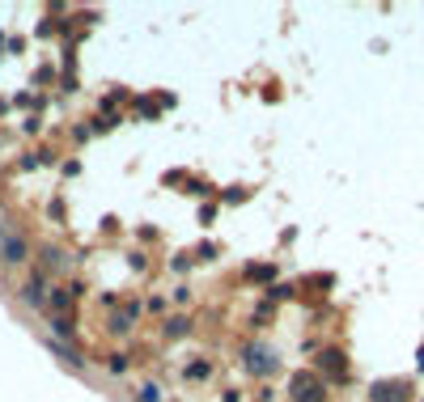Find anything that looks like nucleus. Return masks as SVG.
Wrapping results in <instances>:
<instances>
[{
    "label": "nucleus",
    "mask_w": 424,
    "mask_h": 402,
    "mask_svg": "<svg viewBox=\"0 0 424 402\" xmlns=\"http://www.w3.org/2000/svg\"><path fill=\"white\" fill-rule=\"evenodd\" d=\"M289 398L293 402H327V382L310 369H297L289 377Z\"/></svg>",
    "instance_id": "f257e3e1"
},
{
    "label": "nucleus",
    "mask_w": 424,
    "mask_h": 402,
    "mask_svg": "<svg viewBox=\"0 0 424 402\" xmlns=\"http://www.w3.org/2000/svg\"><path fill=\"white\" fill-rule=\"evenodd\" d=\"M242 365H246L251 377H272V373L280 369V356H276V348H268V343H246V348H242Z\"/></svg>",
    "instance_id": "f03ea898"
},
{
    "label": "nucleus",
    "mask_w": 424,
    "mask_h": 402,
    "mask_svg": "<svg viewBox=\"0 0 424 402\" xmlns=\"http://www.w3.org/2000/svg\"><path fill=\"white\" fill-rule=\"evenodd\" d=\"M0 263H4V267H21V263H30V237L8 229L4 242H0Z\"/></svg>",
    "instance_id": "7ed1b4c3"
},
{
    "label": "nucleus",
    "mask_w": 424,
    "mask_h": 402,
    "mask_svg": "<svg viewBox=\"0 0 424 402\" xmlns=\"http://www.w3.org/2000/svg\"><path fill=\"white\" fill-rule=\"evenodd\" d=\"M319 377H323V382H327V377H331V382H348V356H344L340 348H327V352L319 356Z\"/></svg>",
    "instance_id": "20e7f679"
},
{
    "label": "nucleus",
    "mask_w": 424,
    "mask_h": 402,
    "mask_svg": "<svg viewBox=\"0 0 424 402\" xmlns=\"http://www.w3.org/2000/svg\"><path fill=\"white\" fill-rule=\"evenodd\" d=\"M76 297H81V284H59V288H51L47 309H55V318H68L76 309Z\"/></svg>",
    "instance_id": "39448f33"
},
{
    "label": "nucleus",
    "mask_w": 424,
    "mask_h": 402,
    "mask_svg": "<svg viewBox=\"0 0 424 402\" xmlns=\"http://www.w3.org/2000/svg\"><path fill=\"white\" fill-rule=\"evenodd\" d=\"M408 394H412L408 382H374L369 402H408Z\"/></svg>",
    "instance_id": "423d86ee"
},
{
    "label": "nucleus",
    "mask_w": 424,
    "mask_h": 402,
    "mask_svg": "<svg viewBox=\"0 0 424 402\" xmlns=\"http://www.w3.org/2000/svg\"><path fill=\"white\" fill-rule=\"evenodd\" d=\"M21 305L25 309H47V280L42 276H30L21 284Z\"/></svg>",
    "instance_id": "0eeeda50"
},
{
    "label": "nucleus",
    "mask_w": 424,
    "mask_h": 402,
    "mask_svg": "<svg viewBox=\"0 0 424 402\" xmlns=\"http://www.w3.org/2000/svg\"><path fill=\"white\" fill-rule=\"evenodd\" d=\"M136 318H140V305H136V301H132V305H127V309H119V314H115V318H110V322H106V331H110V335H127V331H132V322H136Z\"/></svg>",
    "instance_id": "6e6552de"
},
{
    "label": "nucleus",
    "mask_w": 424,
    "mask_h": 402,
    "mask_svg": "<svg viewBox=\"0 0 424 402\" xmlns=\"http://www.w3.org/2000/svg\"><path fill=\"white\" fill-rule=\"evenodd\" d=\"M161 335H166V339H187V335H191V318H187V314H174V318H166Z\"/></svg>",
    "instance_id": "1a4fd4ad"
},
{
    "label": "nucleus",
    "mask_w": 424,
    "mask_h": 402,
    "mask_svg": "<svg viewBox=\"0 0 424 402\" xmlns=\"http://www.w3.org/2000/svg\"><path fill=\"white\" fill-rule=\"evenodd\" d=\"M246 280H251V284H268V280H276V263H255V267H246Z\"/></svg>",
    "instance_id": "9d476101"
},
{
    "label": "nucleus",
    "mask_w": 424,
    "mask_h": 402,
    "mask_svg": "<svg viewBox=\"0 0 424 402\" xmlns=\"http://www.w3.org/2000/svg\"><path fill=\"white\" fill-rule=\"evenodd\" d=\"M183 377H187V382H208V377H212V365H208V360H191V365L183 369Z\"/></svg>",
    "instance_id": "9b49d317"
},
{
    "label": "nucleus",
    "mask_w": 424,
    "mask_h": 402,
    "mask_svg": "<svg viewBox=\"0 0 424 402\" xmlns=\"http://www.w3.org/2000/svg\"><path fill=\"white\" fill-rule=\"evenodd\" d=\"M51 335H55V343H68L72 339V318H51Z\"/></svg>",
    "instance_id": "f8f14e48"
},
{
    "label": "nucleus",
    "mask_w": 424,
    "mask_h": 402,
    "mask_svg": "<svg viewBox=\"0 0 424 402\" xmlns=\"http://www.w3.org/2000/svg\"><path fill=\"white\" fill-rule=\"evenodd\" d=\"M51 348H55V352H59V356L72 365V369H85V356H81L76 348H68V343H51Z\"/></svg>",
    "instance_id": "ddd939ff"
},
{
    "label": "nucleus",
    "mask_w": 424,
    "mask_h": 402,
    "mask_svg": "<svg viewBox=\"0 0 424 402\" xmlns=\"http://www.w3.org/2000/svg\"><path fill=\"white\" fill-rule=\"evenodd\" d=\"M132 398H136V402H161V386H157V382H144Z\"/></svg>",
    "instance_id": "4468645a"
},
{
    "label": "nucleus",
    "mask_w": 424,
    "mask_h": 402,
    "mask_svg": "<svg viewBox=\"0 0 424 402\" xmlns=\"http://www.w3.org/2000/svg\"><path fill=\"white\" fill-rule=\"evenodd\" d=\"M106 369H110L115 377H123V373H127V356H123V352H115V356H106Z\"/></svg>",
    "instance_id": "2eb2a0df"
},
{
    "label": "nucleus",
    "mask_w": 424,
    "mask_h": 402,
    "mask_svg": "<svg viewBox=\"0 0 424 402\" xmlns=\"http://www.w3.org/2000/svg\"><path fill=\"white\" fill-rule=\"evenodd\" d=\"M42 254H47V267H64V263H68L59 246H42Z\"/></svg>",
    "instance_id": "dca6fc26"
},
{
    "label": "nucleus",
    "mask_w": 424,
    "mask_h": 402,
    "mask_svg": "<svg viewBox=\"0 0 424 402\" xmlns=\"http://www.w3.org/2000/svg\"><path fill=\"white\" fill-rule=\"evenodd\" d=\"M195 259H200V263H212V259H217V246H212V242H204V246L195 250Z\"/></svg>",
    "instance_id": "f3484780"
},
{
    "label": "nucleus",
    "mask_w": 424,
    "mask_h": 402,
    "mask_svg": "<svg viewBox=\"0 0 424 402\" xmlns=\"http://www.w3.org/2000/svg\"><path fill=\"white\" fill-rule=\"evenodd\" d=\"M242 199H246V187H229L225 191V203H242Z\"/></svg>",
    "instance_id": "a211bd4d"
},
{
    "label": "nucleus",
    "mask_w": 424,
    "mask_h": 402,
    "mask_svg": "<svg viewBox=\"0 0 424 402\" xmlns=\"http://www.w3.org/2000/svg\"><path fill=\"white\" fill-rule=\"evenodd\" d=\"M191 263H195V259H191V254H174V259H170V267H174V271H187V267H191Z\"/></svg>",
    "instance_id": "6ab92c4d"
},
{
    "label": "nucleus",
    "mask_w": 424,
    "mask_h": 402,
    "mask_svg": "<svg viewBox=\"0 0 424 402\" xmlns=\"http://www.w3.org/2000/svg\"><path fill=\"white\" fill-rule=\"evenodd\" d=\"M174 301H178V305H187V301H191V288H187V284H183V288H174Z\"/></svg>",
    "instance_id": "aec40b11"
}]
</instances>
